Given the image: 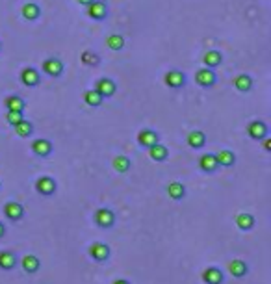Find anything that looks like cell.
<instances>
[{"label":"cell","mask_w":271,"mask_h":284,"mask_svg":"<svg viewBox=\"0 0 271 284\" xmlns=\"http://www.w3.org/2000/svg\"><path fill=\"white\" fill-rule=\"evenodd\" d=\"M87 254L91 256V260H95L97 264H104L110 260L112 256V249L102 242H93L87 247Z\"/></svg>","instance_id":"obj_1"},{"label":"cell","mask_w":271,"mask_h":284,"mask_svg":"<svg viewBox=\"0 0 271 284\" xmlns=\"http://www.w3.org/2000/svg\"><path fill=\"white\" fill-rule=\"evenodd\" d=\"M93 221L99 229L110 231V229H114V225H115V214H114V210H110V208H99V210H95V214H93Z\"/></svg>","instance_id":"obj_2"},{"label":"cell","mask_w":271,"mask_h":284,"mask_svg":"<svg viewBox=\"0 0 271 284\" xmlns=\"http://www.w3.org/2000/svg\"><path fill=\"white\" fill-rule=\"evenodd\" d=\"M34 188L35 191L43 195V197H52L54 193H56V189H58V184H56V180L52 177H49V175H43L39 179L35 180V184H34Z\"/></svg>","instance_id":"obj_3"},{"label":"cell","mask_w":271,"mask_h":284,"mask_svg":"<svg viewBox=\"0 0 271 284\" xmlns=\"http://www.w3.org/2000/svg\"><path fill=\"white\" fill-rule=\"evenodd\" d=\"M195 82L197 85L208 89V87H214L216 82H218V74L214 73V69H208V67H201L195 71Z\"/></svg>","instance_id":"obj_4"},{"label":"cell","mask_w":271,"mask_h":284,"mask_svg":"<svg viewBox=\"0 0 271 284\" xmlns=\"http://www.w3.org/2000/svg\"><path fill=\"white\" fill-rule=\"evenodd\" d=\"M85 8H87V10H85L87 17L97 22L104 21L106 17H108V6H106V2H102V0H93V2L87 4Z\"/></svg>","instance_id":"obj_5"},{"label":"cell","mask_w":271,"mask_h":284,"mask_svg":"<svg viewBox=\"0 0 271 284\" xmlns=\"http://www.w3.org/2000/svg\"><path fill=\"white\" fill-rule=\"evenodd\" d=\"M2 212H4L6 219L11 221V223H17V221H21L24 217V206H22L21 202H17V200H8L4 204Z\"/></svg>","instance_id":"obj_6"},{"label":"cell","mask_w":271,"mask_h":284,"mask_svg":"<svg viewBox=\"0 0 271 284\" xmlns=\"http://www.w3.org/2000/svg\"><path fill=\"white\" fill-rule=\"evenodd\" d=\"M247 136L254 141H262L264 137L270 136V126L264 121H251L247 125Z\"/></svg>","instance_id":"obj_7"},{"label":"cell","mask_w":271,"mask_h":284,"mask_svg":"<svg viewBox=\"0 0 271 284\" xmlns=\"http://www.w3.org/2000/svg\"><path fill=\"white\" fill-rule=\"evenodd\" d=\"M65 71V65L60 58H47L43 62V73L47 76H52V78H60Z\"/></svg>","instance_id":"obj_8"},{"label":"cell","mask_w":271,"mask_h":284,"mask_svg":"<svg viewBox=\"0 0 271 284\" xmlns=\"http://www.w3.org/2000/svg\"><path fill=\"white\" fill-rule=\"evenodd\" d=\"M201 279H203L204 284H223L225 283V273H223V269L218 267V266H208L201 273Z\"/></svg>","instance_id":"obj_9"},{"label":"cell","mask_w":271,"mask_h":284,"mask_svg":"<svg viewBox=\"0 0 271 284\" xmlns=\"http://www.w3.org/2000/svg\"><path fill=\"white\" fill-rule=\"evenodd\" d=\"M52 141L47 139V137H39V139H34L32 141V152L39 158H49L52 154Z\"/></svg>","instance_id":"obj_10"},{"label":"cell","mask_w":271,"mask_h":284,"mask_svg":"<svg viewBox=\"0 0 271 284\" xmlns=\"http://www.w3.org/2000/svg\"><path fill=\"white\" fill-rule=\"evenodd\" d=\"M164 82L171 89H180V87L186 85V74L182 73V71H178V69H171L164 76Z\"/></svg>","instance_id":"obj_11"},{"label":"cell","mask_w":271,"mask_h":284,"mask_svg":"<svg viewBox=\"0 0 271 284\" xmlns=\"http://www.w3.org/2000/svg\"><path fill=\"white\" fill-rule=\"evenodd\" d=\"M227 271H229L234 279H243L245 275L249 273V266H247L245 260H241V258H232V260H229V264H227Z\"/></svg>","instance_id":"obj_12"},{"label":"cell","mask_w":271,"mask_h":284,"mask_svg":"<svg viewBox=\"0 0 271 284\" xmlns=\"http://www.w3.org/2000/svg\"><path fill=\"white\" fill-rule=\"evenodd\" d=\"M158 141H160V136H158L156 130H152V128H143L137 134V143H139V147L143 149H151Z\"/></svg>","instance_id":"obj_13"},{"label":"cell","mask_w":271,"mask_h":284,"mask_svg":"<svg viewBox=\"0 0 271 284\" xmlns=\"http://www.w3.org/2000/svg\"><path fill=\"white\" fill-rule=\"evenodd\" d=\"M95 91L101 95L102 99H110L114 97L115 91H117V84H115L112 78H101L97 85H95Z\"/></svg>","instance_id":"obj_14"},{"label":"cell","mask_w":271,"mask_h":284,"mask_svg":"<svg viewBox=\"0 0 271 284\" xmlns=\"http://www.w3.org/2000/svg\"><path fill=\"white\" fill-rule=\"evenodd\" d=\"M17 264H19V256L13 251H10V249L0 251V269H2V271H11V269H15Z\"/></svg>","instance_id":"obj_15"},{"label":"cell","mask_w":271,"mask_h":284,"mask_svg":"<svg viewBox=\"0 0 271 284\" xmlns=\"http://www.w3.org/2000/svg\"><path fill=\"white\" fill-rule=\"evenodd\" d=\"M21 82L26 87H35V85H39L41 82V74L37 69H34V67H24L21 71Z\"/></svg>","instance_id":"obj_16"},{"label":"cell","mask_w":271,"mask_h":284,"mask_svg":"<svg viewBox=\"0 0 271 284\" xmlns=\"http://www.w3.org/2000/svg\"><path fill=\"white\" fill-rule=\"evenodd\" d=\"M21 267L24 273L34 275L41 269V260H39L35 254H24L21 258Z\"/></svg>","instance_id":"obj_17"},{"label":"cell","mask_w":271,"mask_h":284,"mask_svg":"<svg viewBox=\"0 0 271 284\" xmlns=\"http://www.w3.org/2000/svg\"><path fill=\"white\" fill-rule=\"evenodd\" d=\"M199 169H201L203 173H206V175H212V173H216V171L219 169L218 162H216V156H214L212 152L201 154V158H199Z\"/></svg>","instance_id":"obj_18"},{"label":"cell","mask_w":271,"mask_h":284,"mask_svg":"<svg viewBox=\"0 0 271 284\" xmlns=\"http://www.w3.org/2000/svg\"><path fill=\"white\" fill-rule=\"evenodd\" d=\"M206 134L203 132V130H191L188 136H186V143H188L189 149H195V150H199V149H203L204 145H206Z\"/></svg>","instance_id":"obj_19"},{"label":"cell","mask_w":271,"mask_h":284,"mask_svg":"<svg viewBox=\"0 0 271 284\" xmlns=\"http://www.w3.org/2000/svg\"><path fill=\"white\" fill-rule=\"evenodd\" d=\"M21 15L24 21H37L39 17H41V8L35 4V2H26V4H22L21 8Z\"/></svg>","instance_id":"obj_20"},{"label":"cell","mask_w":271,"mask_h":284,"mask_svg":"<svg viewBox=\"0 0 271 284\" xmlns=\"http://www.w3.org/2000/svg\"><path fill=\"white\" fill-rule=\"evenodd\" d=\"M4 106H6L8 112H24L26 100L22 99L21 95H8L4 99Z\"/></svg>","instance_id":"obj_21"},{"label":"cell","mask_w":271,"mask_h":284,"mask_svg":"<svg viewBox=\"0 0 271 284\" xmlns=\"http://www.w3.org/2000/svg\"><path fill=\"white\" fill-rule=\"evenodd\" d=\"M214 156H216V162H218L219 167H232L236 164V154L232 150H229V149L218 150Z\"/></svg>","instance_id":"obj_22"},{"label":"cell","mask_w":271,"mask_h":284,"mask_svg":"<svg viewBox=\"0 0 271 284\" xmlns=\"http://www.w3.org/2000/svg\"><path fill=\"white\" fill-rule=\"evenodd\" d=\"M234 221H236V227L243 232L253 231V227H254V223H256L254 216H253V214H247V212H241V214H238V216L234 217Z\"/></svg>","instance_id":"obj_23"},{"label":"cell","mask_w":271,"mask_h":284,"mask_svg":"<svg viewBox=\"0 0 271 284\" xmlns=\"http://www.w3.org/2000/svg\"><path fill=\"white\" fill-rule=\"evenodd\" d=\"M166 191L173 200H182L186 197V186L182 182H178V180H173L171 184H167Z\"/></svg>","instance_id":"obj_24"},{"label":"cell","mask_w":271,"mask_h":284,"mask_svg":"<svg viewBox=\"0 0 271 284\" xmlns=\"http://www.w3.org/2000/svg\"><path fill=\"white\" fill-rule=\"evenodd\" d=\"M253 85H254V80H253L251 74H238L234 78V87L240 93H249L251 89H253Z\"/></svg>","instance_id":"obj_25"},{"label":"cell","mask_w":271,"mask_h":284,"mask_svg":"<svg viewBox=\"0 0 271 284\" xmlns=\"http://www.w3.org/2000/svg\"><path fill=\"white\" fill-rule=\"evenodd\" d=\"M223 63V54L219 50H206L203 56V65L208 67V69H216Z\"/></svg>","instance_id":"obj_26"},{"label":"cell","mask_w":271,"mask_h":284,"mask_svg":"<svg viewBox=\"0 0 271 284\" xmlns=\"http://www.w3.org/2000/svg\"><path fill=\"white\" fill-rule=\"evenodd\" d=\"M149 150V156L151 160H154V162H166L167 158H169V150H167L166 145H162L160 141L154 143L151 149H147Z\"/></svg>","instance_id":"obj_27"},{"label":"cell","mask_w":271,"mask_h":284,"mask_svg":"<svg viewBox=\"0 0 271 284\" xmlns=\"http://www.w3.org/2000/svg\"><path fill=\"white\" fill-rule=\"evenodd\" d=\"M112 167H114L117 173H128L130 167H132V162H130V158L125 156V154H117V156L112 160Z\"/></svg>","instance_id":"obj_28"},{"label":"cell","mask_w":271,"mask_h":284,"mask_svg":"<svg viewBox=\"0 0 271 284\" xmlns=\"http://www.w3.org/2000/svg\"><path fill=\"white\" fill-rule=\"evenodd\" d=\"M34 128H35L34 123H30L28 119H22V121H19L17 125L13 126V132L19 137H30L34 134Z\"/></svg>","instance_id":"obj_29"},{"label":"cell","mask_w":271,"mask_h":284,"mask_svg":"<svg viewBox=\"0 0 271 284\" xmlns=\"http://www.w3.org/2000/svg\"><path fill=\"white\" fill-rule=\"evenodd\" d=\"M84 102L87 106H91V108H99V106H102L104 99L97 93L95 89H87V91L84 93Z\"/></svg>","instance_id":"obj_30"},{"label":"cell","mask_w":271,"mask_h":284,"mask_svg":"<svg viewBox=\"0 0 271 284\" xmlns=\"http://www.w3.org/2000/svg\"><path fill=\"white\" fill-rule=\"evenodd\" d=\"M106 47L110 49V50H121L123 47H125V37L121 35V33H112V35H108L106 37Z\"/></svg>","instance_id":"obj_31"},{"label":"cell","mask_w":271,"mask_h":284,"mask_svg":"<svg viewBox=\"0 0 271 284\" xmlns=\"http://www.w3.org/2000/svg\"><path fill=\"white\" fill-rule=\"evenodd\" d=\"M80 60H82V63L85 67H97L101 63V56L97 52H93V50H84Z\"/></svg>","instance_id":"obj_32"},{"label":"cell","mask_w":271,"mask_h":284,"mask_svg":"<svg viewBox=\"0 0 271 284\" xmlns=\"http://www.w3.org/2000/svg\"><path fill=\"white\" fill-rule=\"evenodd\" d=\"M24 119V112H6V121H8V125L13 128V126L17 125L19 121Z\"/></svg>","instance_id":"obj_33"},{"label":"cell","mask_w":271,"mask_h":284,"mask_svg":"<svg viewBox=\"0 0 271 284\" xmlns=\"http://www.w3.org/2000/svg\"><path fill=\"white\" fill-rule=\"evenodd\" d=\"M262 141H264V149H266V150H271V139H268V137H264Z\"/></svg>","instance_id":"obj_34"},{"label":"cell","mask_w":271,"mask_h":284,"mask_svg":"<svg viewBox=\"0 0 271 284\" xmlns=\"http://www.w3.org/2000/svg\"><path fill=\"white\" fill-rule=\"evenodd\" d=\"M4 236H6V225H4L2 221H0V240H2Z\"/></svg>","instance_id":"obj_35"},{"label":"cell","mask_w":271,"mask_h":284,"mask_svg":"<svg viewBox=\"0 0 271 284\" xmlns=\"http://www.w3.org/2000/svg\"><path fill=\"white\" fill-rule=\"evenodd\" d=\"M112 284H132L130 281H126V279H115Z\"/></svg>","instance_id":"obj_36"},{"label":"cell","mask_w":271,"mask_h":284,"mask_svg":"<svg viewBox=\"0 0 271 284\" xmlns=\"http://www.w3.org/2000/svg\"><path fill=\"white\" fill-rule=\"evenodd\" d=\"M76 2H78V4H82V6H87V4H91L93 0H76Z\"/></svg>","instance_id":"obj_37"},{"label":"cell","mask_w":271,"mask_h":284,"mask_svg":"<svg viewBox=\"0 0 271 284\" xmlns=\"http://www.w3.org/2000/svg\"><path fill=\"white\" fill-rule=\"evenodd\" d=\"M0 50H2V43H0Z\"/></svg>","instance_id":"obj_38"},{"label":"cell","mask_w":271,"mask_h":284,"mask_svg":"<svg viewBox=\"0 0 271 284\" xmlns=\"http://www.w3.org/2000/svg\"><path fill=\"white\" fill-rule=\"evenodd\" d=\"M0 189H2V182H0Z\"/></svg>","instance_id":"obj_39"}]
</instances>
